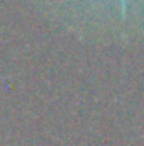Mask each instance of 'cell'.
<instances>
[{
    "instance_id": "obj_1",
    "label": "cell",
    "mask_w": 144,
    "mask_h": 146,
    "mask_svg": "<svg viewBox=\"0 0 144 146\" xmlns=\"http://www.w3.org/2000/svg\"><path fill=\"white\" fill-rule=\"evenodd\" d=\"M124 2H126V0H122V3H124Z\"/></svg>"
}]
</instances>
